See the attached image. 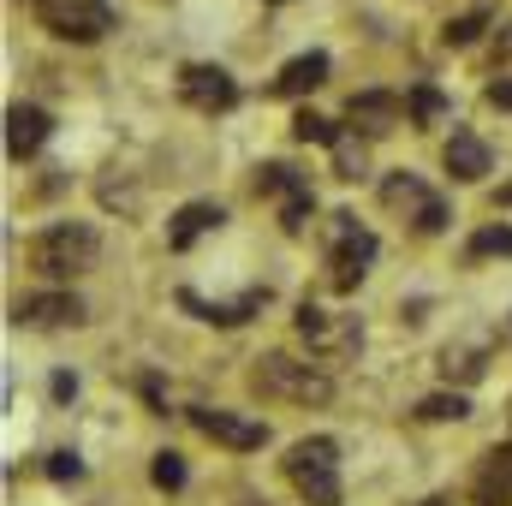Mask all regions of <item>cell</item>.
<instances>
[{"mask_svg":"<svg viewBox=\"0 0 512 506\" xmlns=\"http://www.w3.org/2000/svg\"><path fill=\"white\" fill-rule=\"evenodd\" d=\"M286 483L310 506H340V447L328 435H304L286 447Z\"/></svg>","mask_w":512,"mask_h":506,"instance_id":"obj_1","label":"cell"},{"mask_svg":"<svg viewBox=\"0 0 512 506\" xmlns=\"http://www.w3.org/2000/svg\"><path fill=\"white\" fill-rule=\"evenodd\" d=\"M96 256H102V239L84 221H60V227H48V233L30 239V268L48 274V280H72V274L96 268Z\"/></svg>","mask_w":512,"mask_h":506,"instance_id":"obj_2","label":"cell"},{"mask_svg":"<svg viewBox=\"0 0 512 506\" xmlns=\"http://www.w3.org/2000/svg\"><path fill=\"white\" fill-rule=\"evenodd\" d=\"M251 387L262 399H280V405H328V399H334V381L322 376L316 364H298V358H286V352L256 358Z\"/></svg>","mask_w":512,"mask_h":506,"instance_id":"obj_3","label":"cell"},{"mask_svg":"<svg viewBox=\"0 0 512 506\" xmlns=\"http://www.w3.org/2000/svg\"><path fill=\"white\" fill-rule=\"evenodd\" d=\"M328 286L334 292H358V280L370 274V262H376V233L370 227H358V215H334L328 221Z\"/></svg>","mask_w":512,"mask_h":506,"instance_id":"obj_4","label":"cell"},{"mask_svg":"<svg viewBox=\"0 0 512 506\" xmlns=\"http://www.w3.org/2000/svg\"><path fill=\"white\" fill-rule=\"evenodd\" d=\"M292 328H298V340H304L316 358H346V352H358V346H364L358 316H334V310H322V304H310V298L298 304Z\"/></svg>","mask_w":512,"mask_h":506,"instance_id":"obj_5","label":"cell"},{"mask_svg":"<svg viewBox=\"0 0 512 506\" xmlns=\"http://www.w3.org/2000/svg\"><path fill=\"white\" fill-rule=\"evenodd\" d=\"M30 6L60 42H102L114 30V6L108 0H30Z\"/></svg>","mask_w":512,"mask_h":506,"instance_id":"obj_6","label":"cell"},{"mask_svg":"<svg viewBox=\"0 0 512 506\" xmlns=\"http://www.w3.org/2000/svg\"><path fill=\"white\" fill-rule=\"evenodd\" d=\"M185 417H191L197 435H209V441H221V447H233V453H256V447H268V423H256V417L215 411V405H191Z\"/></svg>","mask_w":512,"mask_h":506,"instance_id":"obj_7","label":"cell"},{"mask_svg":"<svg viewBox=\"0 0 512 506\" xmlns=\"http://www.w3.org/2000/svg\"><path fill=\"white\" fill-rule=\"evenodd\" d=\"M256 191L280 197V227H286V233H304V227H310L316 197H310V179H304V173H292V167H262V173H256Z\"/></svg>","mask_w":512,"mask_h":506,"instance_id":"obj_8","label":"cell"},{"mask_svg":"<svg viewBox=\"0 0 512 506\" xmlns=\"http://www.w3.org/2000/svg\"><path fill=\"white\" fill-rule=\"evenodd\" d=\"M179 96L197 108V114H227L239 102V84L227 66H185L179 72Z\"/></svg>","mask_w":512,"mask_h":506,"instance_id":"obj_9","label":"cell"},{"mask_svg":"<svg viewBox=\"0 0 512 506\" xmlns=\"http://www.w3.org/2000/svg\"><path fill=\"white\" fill-rule=\"evenodd\" d=\"M382 203L387 209H399V215H411V227L417 233H441L447 227V209H441V197H429L411 173H393L382 185Z\"/></svg>","mask_w":512,"mask_h":506,"instance_id":"obj_10","label":"cell"},{"mask_svg":"<svg viewBox=\"0 0 512 506\" xmlns=\"http://www.w3.org/2000/svg\"><path fill=\"white\" fill-rule=\"evenodd\" d=\"M12 322L24 328H66V322H84V298L78 292H30L12 304Z\"/></svg>","mask_w":512,"mask_h":506,"instance_id":"obj_11","label":"cell"},{"mask_svg":"<svg viewBox=\"0 0 512 506\" xmlns=\"http://www.w3.org/2000/svg\"><path fill=\"white\" fill-rule=\"evenodd\" d=\"M405 114H411V108H405L399 96H387V90H364V96H352V102H346V120L364 131V137H382V131H393Z\"/></svg>","mask_w":512,"mask_h":506,"instance_id":"obj_12","label":"cell"},{"mask_svg":"<svg viewBox=\"0 0 512 506\" xmlns=\"http://www.w3.org/2000/svg\"><path fill=\"white\" fill-rule=\"evenodd\" d=\"M48 131H54V120H48L42 108H30V102L6 108V155H12V161H30V155L48 143Z\"/></svg>","mask_w":512,"mask_h":506,"instance_id":"obj_13","label":"cell"},{"mask_svg":"<svg viewBox=\"0 0 512 506\" xmlns=\"http://www.w3.org/2000/svg\"><path fill=\"white\" fill-rule=\"evenodd\" d=\"M471 501L477 506H512V441L507 447H495V453L477 465V477H471Z\"/></svg>","mask_w":512,"mask_h":506,"instance_id":"obj_14","label":"cell"},{"mask_svg":"<svg viewBox=\"0 0 512 506\" xmlns=\"http://www.w3.org/2000/svg\"><path fill=\"white\" fill-rule=\"evenodd\" d=\"M441 161H447V173H453L459 185H477V179L489 173V143H483V137H471V131H453Z\"/></svg>","mask_w":512,"mask_h":506,"instance_id":"obj_15","label":"cell"},{"mask_svg":"<svg viewBox=\"0 0 512 506\" xmlns=\"http://www.w3.org/2000/svg\"><path fill=\"white\" fill-rule=\"evenodd\" d=\"M221 221H227L221 203H185V209L173 215V227H167V245H173V251H191V245H197L203 233H215Z\"/></svg>","mask_w":512,"mask_h":506,"instance_id":"obj_16","label":"cell"},{"mask_svg":"<svg viewBox=\"0 0 512 506\" xmlns=\"http://www.w3.org/2000/svg\"><path fill=\"white\" fill-rule=\"evenodd\" d=\"M316 84H328V54H298V60H286V66H280L274 96H310Z\"/></svg>","mask_w":512,"mask_h":506,"instance_id":"obj_17","label":"cell"},{"mask_svg":"<svg viewBox=\"0 0 512 506\" xmlns=\"http://www.w3.org/2000/svg\"><path fill=\"white\" fill-rule=\"evenodd\" d=\"M179 304H185V310H197L203 322H221V328H239V322H251V310H262V292H251V298H239V304H203L197 292H179Z\"/></svg>","mask_w":512,"mask_h":506,"instance_id":"obj_18","label":"cell"},{"mask_svg":"<svg viewBox=\"0 0 512 506\" xmlns=\"http://www.w3.org/2000/svg\"><path fill=\"white\" fill-rule=\"evenodd\" d=\"M417 417L423 423H459V417H471V405H465V393H429L417 405Z\"/></svg>","mask_w":512,"mask_h":506,"instance_id":"obj_19","label":"cell"},{"mask_svg":"<svg viewBox=\"0 0 512 506\" xmlns=\"http://www.w3.org/2000/svg\"><path fill=\"white\" fill-rule=\"evenodd\" d=\"M292 137H298V143H340V126H334V120H322V114H310V108H304V114H298V120H292Z\"/></svg>","mask_w":512,"mask_h":506,"instance_id":"obj_20","label":"cell"},{"mask_svg":"<svg viewBox=\"0 0 512 506\" xmlns=\"http://www.w3.org/2000/svg\"><path fill=\"white\" fill-rule=\"evenodd\" d=\"M405 108H411V120H417V126H429V120H441V108H447V102H441V90H435V84H417Z\"/></svg>","mask_w":512,"mask_h":506,"instance_id":"obj_21","label":"cell"},{"mask_svg":"<svg viewBox=\"0 0 512 506\" xmlns=\"http://www.w3.org/2000/svg\"><path fill=\"white\" fill-rule=\"evenodd\" d=\"M149 477H155V489H185V459L179 453H155V465H149Z\"/></svg>","mask_w":512,"mask_h":506,"instance_id":"obj_22","label":"cell"},{"mask_svg":"<svg viewBox=\"0 0 512 506\" xmlns=\"http://www.w3.org/2000/svg\"><path fill=\"white\" fill-rule=\"evenodd\" d=\"M441 376H447V381H453V376H459V381H477V376H483V358H477V352H453V346H447Z\"/></svg>","mask_w":512,"mask_h":506,"instance_id":"obj_23","label":"cell"},{"mask_svg":"<svg viewBox=\"0 0 512 506\" xmlns=\"http://www.w3.org/2000/svg\"><path fill=\"white\" fill-rule=\"evenodd\" d=\"M471 256H512V227H483L471 239Z\"/></svg>","mask_w":512,"mask_h":506,"instance_id":"obj_24","label":"cell"},{"mask_svg":"<svg viewBox=\"0 0 512 506\" xmlns=\"http://www.w3.org/2000/svg\"><path fill=\"white\" fill-rule=\"evenodd\" d=\"M483 24H489V12H465V18H453L441 36H447L453 48H465V42H477V36H483Z\"/></svg>","mask_w":512,"mask_h":506,"instance_id":"obj_25","label":"cell"},{"mask_svg":"<svg viewBox=\"0 0 512 506\" xmlns=\"http://www.w3.org/2000/svg\"><path fill=\"white\" fill-rule=\"evenodd\" d=\"M328 149H334V161H340V179H358V173H364V149H358L346 131H340V143H328Z\"/></svg>","mask_w":512,"mask_h":506,"instance_id":"obj_26","label":"cell"},{"mask_svg":"<svg viewBox=\"0 0 512 506\" xmlns=\"http://www.w3.org/2000/svg\"><path fill=\"white\" fill-rule=\"evenodd\" d=\"M48 477L54 483H78L84 477V459L78 453H48Z\"/></svg>","mask_w":512,"mask_h":506,"instance_id":"obj_27","label":"cell"},{"mask_svg":"<svg viewBox=\"0 0 512 506\" xmlns=\"http://www.w3.org/2000/svg\"><path fill=\"white\" fill-rule=\"evenodd\" d=\"M489 108H512V78H495L489 84Z\"/></svg>","mask_w":512,"mask_h":506,"instance_id":"obj_28","label":"cell"},{"mask_svg":"<svg viewBox=\"0 0 512 506\" xmlns=\"http://www.w3.org/2000/svg\"><path fill=\"white\" fill-rule=\"evenodd\" d=\"M417 506H453V501L447 495H429V501H417Z\"/></svg>","mask_w":512,"mask_h":506,"instance_id":"obj_29","label":"cell"},{"mask_svg":"<svg viewBox=\"0 0 512 506\" xmlns=\"http://www.w3.org/2000/svg\"><path fill=\"white\" fill-rule=\"evenodd\" d=\"M268 6H280V0H268Z\"/></svg>","mask_w":512,"mask_h":506,"instance_id":"obj_30","label":"cell"}]
</instances>
